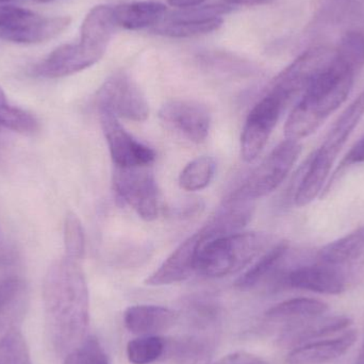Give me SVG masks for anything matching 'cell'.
<instances>
[{
    "instance_id": "6da1fadb",
    "label": "cell",
    "mask_w": 364,
    "mask_h": 364,
    "mask_svg": "<svg viewBox=\"0 0 364 364\" xmlns=\"http://www.w3.org/2000/svg\"><path fill=\"white\" fill-rule=\"evenodd\" d=\"M43 301L51 348L66 356L82 343L90 322L89 288L78 261L64 257L49 267Z\"/></svg>"
},
{
    "instance_id": "7a4b0ae2",
    "label": "cell",
    "mask_w": 364,
    "mask_h": 364,
    "mask_svg": "<svg viewBox=\"0 0 364 364\" xmlns=\"http://www.w3.org/2000/svg\"><path fill=\"white\" fill-rule=\"evenodd\" d=\"M355 74L333 58V62L311 81L299 104L289 115L284 136L297 141L316 132L350 95Z\"/></svg>"
},
{
    "instance_id": "3957f363",
    "label": "cell",
    "mask_w": 364,
    "mask_h": 364,
    "mask_svg": "<svg viewBox=\"0 0 364 364\" xmlns=\"http://www.w3.org/2000/svg\"><path fill=\"white\" fill-rule=\"evenodd\" d=\"M271 237L264 233L243 231L209 241L200 237L196 274L222 278L237 273L271 248Z\"/></svg>"
},
{
    "instance_id": "277c9868",
    "label": "cell",
    "mask_w": 364,
    "mask_h": 364,
    "mask_svg": "<svg viewBox=\"0 0 364 364\" xmlns=\"http://www.w3.org/2000/svg\"><path fill=\"white\" fill-rule=\"evenodd\" d=\"M301 153V144L287 139L250 173L240 188L231 193V196L255 203L257 199L271 194L287 178Z\"/></svg>"
},
{
    "instance_id": "5b68a950",
    "label": "cell",
    "mask_w": 364,
    "mask_h": 364,
    "mask_svg": "<svg viewBox=\"0 0 364 364\" xmlns=\"http://www.w3.org/2000/svg\"><path fill=\"white\" fill-rule=\"evenodd\" d=\"M98 110L117 119L144 122L149 117L146 97L138 83L125 72H117L106 79L96 95Z\"/></svg>"
},
{
    "instance_id": "8992f818",
    "label": "cell",
    "mask_w": 364,
    "mask_h": 364,
    "mask_svg": "<svg viewBox=\"0 0 364 364\" xmlns=\"http://www.w3.org/2000/svg\"><path fill=\"white\" fill-rule=\"evenodd\" d=\"M287 105L282 96L269 91L252 109L242 130L241 155L244 161H254L262 153Z\"/></svg>"
},
{
    "instance_id": "52a82bcc",
    "label": "cell",
    "mask_w": 364,
    "mask_h": 364,
    "mask_svg": "<svg viewBox=\"0 0 364 364\" xmlns=\"http://www.w3.org/2000/svg\"><path fill=\"white\" fill-rule=\"evenodd\" d=\"M113 186L119 200L132 207L143 220L158 216V190L149 166L115 168Z\"/></svg>"
},
{
    "instance_id": "ba28073f",
    "label": "cell",
    "mask_w": 364,
    "mask_h": 364,
    "mask_svg": "<svg viewBox=\"0 0 364 364\" xmlns=\"http://www.w3.org/2000/svg\"><path fill=\"white\" fill-rule=\"evenodd\" d=\"M100 117L115 168H142L154 164L155 151L134 138L121 125L117 117L105 111H100Z\"/></svg>"
},
{
    "instance_id": "9c48e42d",
    "label": "cell",
    "mask_w": 364,
    "mask_h": 364,
    "mask_svg": "<svg viewBox=\"0 0 364 364\" xmlns=\"http://www.w3.org/2000/svg\"><path fill=\"white\" fill-rule=\"evenodd\" d=\"M335 58V51L316 47L304 53L272 83L269 91L290 102L294 96L305 92L311 81L323 72Z\"/></svg>"
},
{
    "instance_id": "30bf717a",
    "label": "cell",
    "mask_w": 364,
    "mask_h": 364,
    "mask_svg": "<svg viewBox=\"0 0 364 364\" xmlns=\"http://www.w3.org/2000/svg\"><path fill=\"white\" fill-rule=\"evenodd\" d=\"M162 123L195 144L207 140L211 127V115L205 105L194 100H175L160 108Z\"/></svg>"
},
{
    "instance_id": "8fae6325",
    "label": "cell",
    "mask_w": 364,
    "mask_h": 364,
    "mask_svg": "<svg viewBox=\"0 0 364 364\" xmlns=\"http://www.w3.org/2000/svg\"><path fill=\"white\" fill-rule=\"evenodd\" d=\"M278 282L290 288L328 295L341 294L350 284L341 272L316 260L280 272Z\"/></svg>"
},
{
    "instance_id": "7c38bea8",
    "label": "cell",
    "mask_w": 364,
    "mask_h": 364,
    "mask_svg": "<svg viewBox=\"0 0 364 364\" xmlns=\"http://www.w3.org/2000/svg\"><path fill=\"white\" fill-rule=\"evenodd\" d=\"M316 260L341 272L348 282L355 280L364 267V225L321 248Z\"/></svg>"
},
{
    "instance_id": "4fadbf2b",
    "label": "cell",
    "mask_w": 364,
    "mask_h": 364,
    "mask_svg": "<svg viewBox=\"0 0 364 364\" xmlns=\"http://www.w3.org/2000/svg\"><path fill=\"white\" fill-rule=\"evenodd\" d=\"M200 237L198 231L182 242L159 269L147 278L145 284L151 287L170 286L188 279L196 274V260Z\"/></svg>"
},
{
    "instance_id": "5bb4252c",
    "label": "cell",
    "mask_w": 364,
    "mask_h": 364,
    "mask_svg": "<svg viewBox=\"0 0 364 364\" xmlns=\"http://www.w3.org/2000/svg\"><path fill=\"white\" fill-rule=\"evenodd\" d=\"M117 27L112 6L106 4L94 6L83 19L78 44L85 53L100 61Z\"/></svg>"
},
{
    "instance_id": "9a60e30c",
    "label": "cell",
    "mask_w": 364,
    "mask_h": 364,
    "mask_svg": "<svg viewBox=\"0 0 364 364\" xmlns=\"http://www.w3.org/2000/svg\"><path fill=\"white\" fill-rule=\"evenodd\" d=\"M97 62L78 43L63 44L36 64L32 74L46 79L63 78L82 72Z\"/></svg>"
},
{
    "instance_id": "2e32d148",
    "label": "cell",
    "mask_w": 364,
    "mask_h": 364,
    "mask_svg": "<svg viewBox=\"0 0 364 364\" xmlns=\"http://www.w3.org/2000/svg\"><path fill=\"white\" fill-rule=\"evenodd\" d=\"M350 324L352 320L348 316H316L286 325L282 329L279 342L284 346L299 348L320 338L346 331Z\"/></svg>"
},
{
    "instance_id": "e0dca14e",
    "label": "cell",
    "mask_w": 364,
    "mask_h": 364,
    "mask_svg": "<svg viewBox=\"0 0 364 364\" xmlns=\"http://www.w3.org/2000/svg\"><path fill=\"white\" fill-rule=\"evenodd\" d=\"M358 333L346 329L333 339L318 340L293 348L287 357L289 364H324L337 360L356 343Z\"/></svg>"
},
{
    "instance_id": "ac0fdd59",
    "label": "cell",
    "mask_w": 364,
    "mask_h": 364,
    "mask_svg": "<svg viewBox=\"0 0 364 364\" xmlns=\"http://www.w3.org/2000/svg\"><path fill=\"white\" fill-rule=\"evenodd\" d=\"M176 320V312L162 306H132L124 314L126 328L139 336H157L170 329Z\"/></svg>"
},
{
    "instance_id": "d6986e66",
    "label": "cell",
    "mask_w": 364,
    "mask_h": 364,
    "mask_svg": "<svg viewBox=\"0 0 364 364\" xmlns=\"http://www.w3.org/2000/svg\"><path fill=\"white\" fill-rule=\"evenodd\" d=\"M166 12V6L159 1L128 2L113 8L115 23L117 27L127 30H141L155 27L161 21Z\"/></svg>"
},
{
    "instance_id": "ffe728a7",
    "label": "cell",
    "mask_w": 364,
    "mask_h": 364,
    "mask_svg": "<svg viewBox=\"0 0 364 364\" xmlns=\"http://www.w3.org/2000/svg\"><path fill=\"white\" fill-rule=\"evenodd\" d=\"M364 117V92L346 109L333 124L318 151L335 161L338 154Z\"/></svg>"
},
{
    "instance_id": "44dd1931",
    "label": "cell",
    "mask_w": 364,
    "mask_h": 364,
    "mask_svg": "<svg viewBox=\"0 0 364 364\" xmlns=\"http://www.w3.org/2000/svg\"><path fill=\"white\" fill-rule=\"evenodd\" d=\"M72 18L70 16L48 17L40 18L36 23L12 31H1L0 40L16 44H40L48 42L59 36L70 27Z\"/></svg>"
},
{
    "instance_id": "7402d4cb",
    "label": "cell",
    "mask_w": 364,
    "mask_h": 364,
    "mask_svg": "<svg viewBox=\"0 0 364 364\" xmlns=\"http://www.w3.org/2000/svg\"><path fill=\"white\" fill-rule=\"evenodd\" d=\"M328 310V305L320 299L299 297L288 299L269 308L265 312V318L271 322L292 324L299 321L324 316Z\"/></svg>"
},
{
    "instance_id": "603a6c76",
    "label": "cell",
    "mask_w": 364,
    "mask_h": 364,
    "mask_svg": "<svg viewBox=\"0 0 364 364\" xmlns=\"http://www.w3.org/2000/svg\"><path fill=\"white\" fill-rule=\"evenodd\" d=\"M333 164V160L318 149L314 153L295 194V205L305 207L320 196Z\"/></svg>"
},
{
    "instance_id": "cb8c5ba5",
    "label": "cell",
    "mask_w": 364,
    "mask_h": 364,
    "mask_svg": "<svg viewBox=\"0 0 364 364\" xmlns=\"http://www.w3.org/2000/svg\"><path fill=\"white\" fill-rule=\"evenodd\" d=\"M290 247L286 241L272 246L264 254L261 255L258 261L246 273L237 278L235 287L240 290H250L269 276L274 275L286 259Z\"/></svg>"
},
{
    "instance_id": "d4e9b609",
    "label": "cell",
    "mask_w": 364,
    "mask_h": 364,
    "mask_svg": "<svg viewBox=\"0 0 364 364\" xmlns=\"http://www.w3.org/2000/svg\"><path fill=\"white\" fill-rule=\"evenodd\" d=\"M224 19L214 18L203 21H168L164 19L151 31L168 38H191L216 31L222 27Z\"/></svg>"
},
{
    "instance_id": "484cf974",
    "label": "cell",
    "mask_w": 364,
    "mask_h": 364,
    "mask_svg": "<svg viewBox=\"0 0 364 364\" xmlns=\"http://www.w3.org/2000/svg\"><path fill=\"white\" fill-rule=\"evenodd\" d=\"M216 164L213 158L203 156L186 164L179 175V186L188 192L203 190L209 186L215 174Z\"/></svg>"
},
{
    "instance_id": "4316f807",
    "label": "cell",
    "mask_w": 364,
    "mask_h": 364,
    "mask_svg": "<svg viewBox=\"0 0 364 364\" xmlns=\"http://www.w3.org/2000/svg\"><path fill=\"white\" fill-rule=\"evenodd\" d=\"M335 59L356 74L364 65V36L360 32H348L335 51Z\"/></svg>"
},
{
    "instance_id": "83f0119b",
    "label": "cell",
    "mask_w": 364,
    "mask_h": 364,
    "mask_svg": "<svg viewBox=\"0 0 364 364\" xmlns=\"http://www.w3.org/2000/svg\"><path fill=\"white\" fill-rule=\"evenodd\" d=\"M166 350V342L158 336H140L127 346V357L132 364H151Z\"/></svg>"
},
{
    "instance_id": "f1b7e54d",
    "label": "cell",
    "mask_w": 364,
    "mask_h": 364,
    "mask_svg": "<svg viewBox=\"0 0 364 364\" xmlns=\"http://www.w3.org/2000/svg\"><path fill=\"white\" fill-rule=\"evenodd\" d=\"M0 364H32L27 342L17 329H11L0 339Z\"/></svg>"
},
{
    "instance_id": "f546056e",
    "label": "cell",
    "mask_w": 364,
    "mask_h": 364,
    "mask_svg": "<svg viewBox=\"0 0 364 364\" xmlns=\"http://www.w3.org/2000/svg\"><path fill=\"white\" fill-rule=\"evenodd\" d=\"M64 247L65 257L73 260H81L85 256V230L81 220L74 212H68L64 222Z\"/></svg>"
},
{
    "instance_id": "4dcf8cb0",
    "label": "cell",
    "mask_w": 364,
    "mask_h": 364,
    "mask_svg": "<svg viewBox=\"0 0 364 364\" xmlns=\"http://www.w3.org/2000/svg\"><path fill=\"white\" fill-rule=\"evenodd\" d=\"M0 127L8 128L18 134H32L40 129V124L27 111L6 104L0 108Z\"/></svg>"
},
{
    "instance_id": "1f68e13d",
    "label": "cell",
    "mask_w": 364,
    "mask_h": 364,
    "mask_svg": "<svg viewBox=\"0 0 364 364\" xmlns=\"http://www.w3.org/2000/svg\"><path fill=\"white\" fill-rule=\"evenodd\" d=\"M64 364H109V360L97 338L87 337L66 355Z\"/></svg>"
},
{
    "instance_id": "d6a6232c",
    "label": "cell",
    "mask_w": 364,
    "mask_h": 364,
    "mask_svg": "<svg viewBox=\"0 0 364 364\" xmlns=\"http://www.w3.org/2000/svg\"><path fill=\"white\" fill-rule=\"evenodd\" d=\"M233 10L232 6L227 4L198 6L195 8L181 9L179 11L166 15L168 21H203L214 18H223V15L228 14Z\"/></svg>"
},
{
    "instance_id": "836d02e7",
    "label": "cell",
    "mask_w": 364,
    "mask_h": 364,
    "mask_svg": "<svg viewBox=\"0 0 364 364\" xmlns=\"http://www.w3.org/2000/svg\"><path fill=\"white\" fill-rule=\"evenodd\" d=\"M26 295V284L21 278H4L0 282V320L23 303Z\"/></svg>"
},
{
    "instance_id": "e575fe53",
    "label": "cell",
    "mask_w": 364,
    "mask_h": 364,
    "mask_svg": "<svg viewBox=\"0 0 364 364\" xmlns=\"http://www.w3.org/2000/svg\"><path fill=\"white\" fill-rule=\"evenodd\" d=\"M42 18L33 11L21 6H0V30L1 31H12L27 27Z\"/></svg>"
},
{
    "instance_id": "d590c367",
    "label": "cell",
    "mask_w": 364,
    "mask_h": 364,
    "mask_svg": "<svg viewBox=\"0 0 364 364\" xmlns=\"http://www.w3.org/2000/svg\"><path fill=\"white\" fill-rule=\"evenodd\" d=\"M364 164V138L361 139L359 142H357L356 144L352 147V149L346 154V157L342 159L339 168H337L335 174H333V181L337 178L338 175H339L342 171L354 166V164Z\"/></svg>"
},
{
    "instance_id": "8d00e7d4",
    "label": "cell",
    "mask_w": 364,
    "mask_h": 364,
    "mask_svg": "<svg viewBox=\"0 0 364 364\" xmlns=\"http://www.w3.org/2000/svg\"><path fill=\"white\" fill-rule=\"evenodd\" d=\"M214 364H267L258 356L246 352H237L227 355Z\"/></svg>"
},
{
    "instance_id": "74e56055",
    "label": "cell",
    "mask_w": 364,
    "mask_h": 364,
    "mask_svg": "<svg viewBox=\"0 0 364 364\" xmlns=\"http://www.w3.org/2000/svg\"><path fill=\"white\" fill-rule=\"evenodd\" d=\"M170 6H175V8L181 9H190L195 8V6H203L207 0H166Z\"/></svg>"
},
{
    "instance_id": "f35d334b",
    "label": "cell",
    "mask_w": 364,
    "mask_h": 364,
    "mask_svg": "<svg viewBox=\"0 0 364 364\" xmlns=\"http://www.w3.org/2000/svg\"><path fill=\"white\" fill-rule=\"evenodd\" d=\"M225 4L230 6H261V4H269L275 0H223Z\"/></svg>"
},
{
    "instance_id": "ab89813d",
    "label": "cell",
    "mask_w": 364,
    "mask_h": 364,
    "mask_svg": "<svg viewBox=\"0 0 364 364\" xmlns=\"http://www.w3.org/2000/svg\"><path fill=\"white\" fill-rule=\"evenodd\" d=\"M4 105H6V94H4V92L2 91L1 87H0V108L4 106Z\"/></svg>"
},
{
    "instance_id": "60d3db41",
    "label": "cell",
    "mask_w": 364,
    "mask_h": 364,
    "mask_svg": "<svg viewBox=\"0 0 364 364\" xmlns=\"http://www.w3.org/2000/svg\"><path fill=\"white\" fill-rule=\"evenodd\" d=\"M357 364H364V342L363 348H361L360 355H359L358 363Z\"/></svg>"
},
{
    "instance_id": "b9f144b4",
    "label": "cell",
    "mask_w": 364,
    "mask_h": 364,
    "mask_svg": "<svg viewBox=\"0 0 364 364\" xmlns=\"http://www.w3.org/2000/svg\"><path fill=\"white\" fill-rule=\"evenodd\" d=\"M26 1V0H0V4H2V2H23Z\"/></svg>"
},
{
    "instance_id": "7bdbcfd3",
    "label": "cell",
    "mask_w": 364,
    "mask_h": 364,
    "mask_svg": "<svg viewBox=\"0 0 364 364\" xmlns=\"http://www.w3.org/2000/svg\"><path fill=\"white\" fill-rule=\"evenodd\" d=\"M34 1L40 2V4H47V2L55 1V0H34Z\"/></svg>"
},
{
    "instance_id": "ee69618b",
    "label": "cell",
    "mask_w": 364,
    "mask_h": 364,
    "mask_svg": "<svg viewBox=\"0 0 364 364\" xmlns=\"http://www.w3.org/2000/svg\"><path fill=\"white\" fill-rule=\"evenodd\" d=\"M0 128H1V127H0Z\"/></svg>"
}]
</instances>
